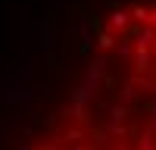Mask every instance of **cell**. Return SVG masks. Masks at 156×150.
<instances>
[{
    "label": "cell",
    "instance_id": "6da1fadb",
    "mask_svg": "<svg viewBox=\"0 0 156 150\" xmlns=\"http://www.w3.org/2000/svg\"><path fill=\"white\" fill-rule=\"evenodd\" d=\"M25 150H153V122L125 106H81L53 119Z\"/></svg>",
    "mask_w": 156,
    "mask_h": 150
}]
</instances>
